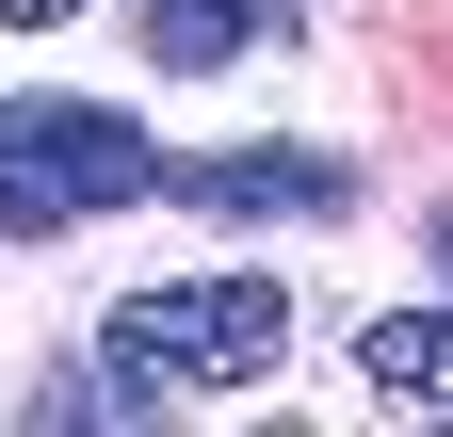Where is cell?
Here are the masks:
<instances>
[{
    "mask_svg": "<svg viewBox=\"0 0 453 437\" xmlns=\"http://www.w3.org/2000/svg\"><path fill=\"white\" fill-rule=\"evenodd\" d=\"M275 356H292V292L275 276H162V292L97 308V372L130 389V421L195 405V389H259Z\"/></svg>",
    "mask_w": 453,
    "mask_h": 437,
    "instance_id": "6da1fadb",
    "label": "cell"
},
{
    "mask_svg": "<svg viewBox=\"0 0 453 437\" xmlns=\"http://www.w3.org/2000/svg\"><path fill=\"white\" fill-rule=\"evenodd\" d=\"M162 146L113 97H0V243H65L97 211H146Z\"/></svg>",
    "mask_w": 453,
    "mask_h": 437,
    "instance_id": "7a4b0ae2",
    "label": "cell"
},
{
    "mask_svg": "<svg viewBox=\"0 0 453 437\" xmlns=\"http://www.w3.org/2000/svg\"><path fill=\"white\" fill-rule=\"evenodd\" d=\"M162 195L226 211V227H340L357 211V162L340 146H195V162H162Z\"/></svg>",
    "mask_w": 453,
    "mask_h": 437,
    "instance_id": "3957f363",
    "label": "cell"
},
{
    "mask_svg": "<svg viewBox=\"0 0 453 437\" xmlns=\"http://www.w3.org/2000/svg\"><path fill=\"white\" fill-rule=\"evenodd\" d=\"M275 33H292V0H146V65L162 81H226V65H259Z\"/></svg>",
    "mask_w": 453,
    "mask_h": 437,
    "instance_id": "277c9868",
    "label": "cell"
},
{
    "mask_svg": "<svg viewBox=\"0 0 453 437\" xmlns=\"http://www.w3.org/2000/svg\"><path fill=\"white\" fill-rule=\"evenodd\" d=\"M357 372H372L388 405H437L453 421V308H372L357 324Z\"/></svg>",
    "mask_w": 453,
    "mask_h": 437,
    "instance_id": "5b68a950",
    "label": "cell"
},
{
    "mask_svg": "<svg viewBox=\"0 0 453 437\" xmlns=\"http://www.w3.org/2000/svg\"><path fill=\"white\" fill-rule=\"evenodd\" d=\"M81 17V0H0V33H65Z\"/></svg>",
    "mask_w": 453,
    "mask_h": 437,
    "instance_id": "8992f818",
    "label": "cell"
},
{
    "mask_svg": "<svg viewBox=\"0 0 453 437\" xmlns=\"http://www.w3.org/2000/svg\"><path fill=\"white\" fill-rule=\"evenodd\" d=\"M437 259H453V211H437Z\"/></svg>",
    "mask_w": 453,
    "mask_h": 437,
    "instance_id": "52a82bcc",
    "label": "cell"
}]
</instances>
